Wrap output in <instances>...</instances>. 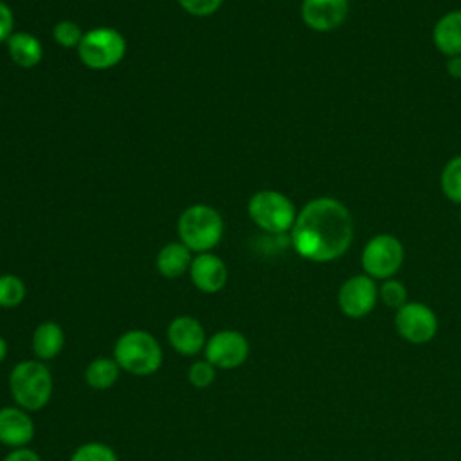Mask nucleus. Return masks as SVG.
<instances>
[{
  "label": "nucleus",
  "instance_id": "nucleus-23",
  "mask_svg": "<svg viewBox=\"0 0 461 461\" xmlns=\"http://www.w3.org/2000/svg\"><path fill=\"white\" fill-rule=\"evenodd\" d=\"M83 34L85 32L81 31V27L72 20H61L52 29V36H54L56 43L65 49H74V47L77 49Z\"/></svg>",
  "mask_w": 461,
  "mask_h": 461
},
{
  "label": "nucleus",
  "instance_id": "nucleus-6",
  "mask_svg": "<svg viewBox=\"0 0 461 461\" xmlns=\"http://www.w3.org/2000/svg\"><path fill=\"white\" fill-rule=\"evenodd\" d=\"M126 54L124 36L112 27H95L83 34L77 56L86 68L108 70L119 65Z\"/></svg>",
  "mask_w": 461,
  "mask_h": 461
},
{
  "label": "nucleus",
  "instance_id": "nucleus-26",
  "mask_svg": "<svg viewBox=\"0 0 461 461\" xmlns=\"http://www.w3.org/2000/svg\"><path fill=\"white\" fill-rule=\"evenodd\" d=\"M180 7L193 16H209L216 13L223 0H176Z\"/></svg>",
  "mask_w": 461,
  "mask_h": 461
},
{
  "label": "nucleus",
  "instance_id": "nucleus-30",
  "mask_svg": "<svg viewBox=\"0 0 461 461\" xmlns=\"http://www.w3.org/2000/svg\"><path fill=\"white\" fill-rule=\"evenodd\" d=\"M7 351H9V346H7V340L0 335V364L5 360L7 357Z\"/></svg>",
  "mask_w": 461,
  "mask_h": 461
},
{
  "label": "nucleus",
  "instance_id": "nucleus-14",
  "mask_svg": "<svg viewBox=\"0 0 461 461\" xmlns=\"http://www.w3.org/2000/svg\"><path fill=\"white\" fill-rule=\"evenodd\" d=\"M191 283L203 294H216L227 283V267L221 258L212 252H200L189 267Z\"/></svg>",
  "mask_w": 461,
  "mask_h": 461
},
{
  "label": "nucleus",
  "instance_id": "nucleus-21",
  "mask_svg": "<svg viewBox=\"0 0 461 461\" xmlns=\"http://www.w3.org/2000/svg\"><path fill=\"white\" fill-rule=\"evenodd\" d=\"M27 294L25 283L14 274L0 276V308H16L23 303Z\"/></svg>",
  "mask_w": 461,
  "mask_h": 461
},
{
  "label": "nucleus",
  "instance_id": "nucleus-5",
  "mask_svg": "<svg viewBox=\"0 0 461 461\" xmlns=\"http://www.w3.org/2000/svg\"><path fill=\"white\" fill-rule=\"evenodd\" d=\"M247 211L250 220L268 234H285L292 230L297 218L292 200L274 189H263L252 194Z\"/></svg>",
  "mask_w": 461,
  "mask_h": 461
},
{
  "label": "nucleus",
  "instance_id": "nucleus-17",
  "mask_svg": "<svg viewBox=\"0 0 461 461\" xmlns=\"http://www.w3.org/2000/svg\"><path fill=\"white\" fill-rule=\"evenodd\" d=\"M5 43H7V52L11 59L20 68H32L43 58L41 41L31 32H25V31L13 32Z\"/></svg>",
  "mask_w": 461,
  "mask_h": 461
},
{
  "label": "nucleus",
  "instance_id": "nucleus-28",
  "mask_svg": "<svg viewBox=\"0 0 461 461\" xmlns=\"http://www.w3.org/2000/svg\"><path fill=\"white\" fill-rule=\"evenodd\" d=\"M2 461H41L40 454L29 447H20V448H11Z\"/></svg>",
  "mask_w": 461,
  "mask_h": 461
},
{
  "label": "nucleus",
  "instance_id": "nucleus-16",
  "mask_svg": "<svg viewBox=\"0 0 461 461\" xmlns=\"http://www.w3.org/2000/svg\"><path fill=\"white\" fill-rule=\"evenodd\" d=\"M432 40L441 54L461 56V11L443 14L434 25Z\"/></svg>",
  "mask_w": 461,
  "mask_h": 461
},
{
  "label": "nucleus",
  "instance_id": "nucleus-13",
  "mask_svg": "<svg viewBox=\"0 0 461 461\" xmlns=\"http://www.w3.org/2000/svg\"><path fill=\"white\" fill-rule=\"evenodd\" d=\"M36 427L31 414L18 407L9 405L0 409V443L9 448L27 447L34 438Z\"/></svg>",
  "mask_w": 461,
  "mask_h": 461
},
{
  "label": "nucleus",
  "instance_id": "nucleus-27",
  "mask_svg": "<svg viewBox=\"0 0 461 461\" xmlns=\"http://www.w3.org/2000/svg\"><path fill=\"white\" fill-rule=\"evenodd\" d=\"M13 25H14V16L11 7L0 0V43L7 41V38L13 34Z\"/></svg>",
  "mask_w": 461,
  "mask_h": 461
},
{
  "label": "nucleus",
  "instance_id": "nucleus-12",
  "mask_svg": "<svg viewBox=\"0 0 461 461\" xmlns=\"http://www.w3.org/2000/svg\"><path fill=\"white\" fill-rule=\"evenodd\" d=\"M348 0H303V22L319 32L337 29L348 16Z\"/></svg>",
  "mask_w": 461,
  "mask_h": 461
},
{
  "label": "nucleus",
  "instance_id": "nucleus-9",
  "mask_svg": "<svg viewBox=\"0 0 461 461\" xmlns=\"http://www.w3.org/2000/svg\"><path fill=\"white\" fill-rule=\"evenodd\" d=\"M394 326L402 339L411 344H425L438 333V317L423 303H405L396 310Z\"/></svg>",
  "mask_w": 461,
  "mask_h": 461
},
{
  "label": "nucleus",
  "instance_id": "nucleus-3",
  "mask_svg": "<svg viewBox=\"0 0 461 461\" xmlns=\"http://www.w3.org/2000/svg\"><path fill=\"white\" fill-rule=\"evenodd\" d=\"M113 358L122 371L149 376L160 369L164 353L160 342L149 331L128 330L115 340Z\"/></svg>",
  "mask_w": 461,
  "mask_h": 461
},
{
  "label": "nucleus",
  "instance_id": "nucleus-19",
  "mask_svg": "<svg viewBox=\"0 0 461 461\" xmlns=\"http://www.w3.org/2000/svg\"><path fill=\"white\" fill-rule=\"evenodd\" d=\"M121 367L113 357H97L85 369V382L95 391H106L115 385Z\"/></svg>",
  "mask_w": 461,
  "mask_h": 461
},
{
  "label": "nucleus",
  "instance_id": "nucleus-15",
  "mask_svg": "<svg viewBox=\"0 0 461 461\" xmlns=\"http://www.w3.org/2000/svg\"><path fill=\"white\" fill-rule=\"evenodd\" d=\"M65 348V331L63 328L54 321H43L40 322L31 339V349L34 357L41 362L56 358Z\"/></svg>",
  "mask_w": 461,
  "mask_h": 461
},
{
  "label": "nucleus",
  "instance_id": "nucleus-7",
  "mask_svg": "<svg viewBox=\"0 0 461 461\" xmlns=\"http://www.w3.org/2000/svg\"><path fill=\"white\" fill-rule=\"evenodd\" d=\"M403 245L393 234L373 236L362 250V267L373 279H391L403 263Z\"/></svg>",
  "mask_w": 461,
  "mask_h": 461
},
{
  "label": "nucleus",
  "instance_id": "nucleus-20",
  "mask_svg": "<svg viewBox=\"0 0 461 461\" xmlns=\"http://www.w3.org/2000/svg\"><path fill=\"white\" fill-rule=\"evenodd\" d=\"M441 191L443 194L454 202V203H461V155L450 158L443 171H441Z\"/></svg>",
  "mask_w": 461,
  "mask_h": 461
},
{
  "label": "nucleus",
  "instance_id": "nucleus-31",
  "mask_svg": "<svg viewBox=\"0 0 461 461\" xmlns=\"http://www.w3.org/2000/svg\"><path fill=\"white\" fill-rule=\"evenodd\" d=\"M459 221H461V212H459Z\"/></svg>",
  "mask_w": 461,
  "mask_h": 461
},
{
  "label": "nucleus",
  "instance_id": "nucleus-4",
  "mask_svg": "<svg viewBox=\"0 0 461 461\" xmlns=\"http://www.w3.org/2000/svg\"><path fill=\"white\" fill-rule=\"evenodd\" d=\"M176 230L180 241L191 252H209L223 236V220L214 207L194 203L184 209L178 218Z\"/></svg>",
  "mask_w": 461,
  "mask_h": 461
},
{
  "label": "nucleus",
  "instance_id": "nucleus-1",
  "mask_svg": "<svg viewBox=\"0 0 461 461\" xmlns=\"http://www.w3.org/2000/svg\"><path fill=\"white\" fill-rule=\"evenodd\" d=\"M290 240L301 258L315 263L333 261L353 241L351 212L331 196L313 198L297 212Z\"/></svg>",
  "mask_w": 461,
  "mask_h": 461
},
{
  "label": "nucleus",
  "instance_id": "nucleus-24",
  "mask_svg": "<svg viewBox=\"0 0 461 461\" xmlns=\"http://www.w3.org/2000/svg\"><path fill=\"white\" fill-rule=\"evenodd\" d=\"M214 378H216V367L211 362H207L205 358L194 360L187 369V380L196 389L209 387L214 382Z\"/></svg>",
  "mask_w": 461,
  "mask_h": 461
},
{
  "label": "nucleus",
  "instance_id": "nucleus-10",
  "mask_svg": "<svg viewBox=\"0 0 461 461\" xmlns=\"http://www.w3.org/2000/svg\"><path fill=\"white\" fill-rule=\"evenodd\" d=\"M378 286L373 277L362 274L346 279L339 290V308L351 319L366 317L376 304Z\"/></svg>",
  "mask_w": 461,
  "mask_h": 461
},
{
  "label": "nucleus",
  "instance_id": "nucleus-18",
  "mask_svg": "<svg viewBox=\"0 0 461 461\" xmlns=\"http://www.w3.org/2000/svg\"><path fill=\"white\" fill-rule=\"evenodd\" d=\"M193 261V254L191 250L182 243V241H173L164 245L158 254H157V270L160 272V276L167 277V279H175L180 277L182 274L189 272Z\"/></svg>",
  "mask_w": 461,
  "mask_h": 461
},
{
  "label": "nucleus",
  "instance_id": "nucleus-25",
  "mask_svg": "<svg viewBox=\"0 0 461 461\" xmlns=\"http://www.w3.org/2000/svg\"><path fill=\"white\" fill-rule=\"evenodd\" d=\"M378 297L384 301L385 306L398 310L407 303V290L403 283L396 279H385L378 288Z\"/></svg>",
  "mask_w": 461,
  "mask_h": 461
},
{
  "label": "nucleus",
  "instance_id": "nucleus-8",
  "mask_svg": "<svg viewBox=\"0 0 461 461\" xmlns=\"http://www.w3.org/2000/svg\"><path fill=\"white\" fill-rule=\"evenodd\" d=\"M250 346L243 333L236 330H220L212 333L203 348V357L216 369H236L249 358Z\"/></svg>",
  "mask_w": 461,
  "mask_h": 461
},
{
  "label": "nucleus",
  "instance_id": "nucleus-22",
  "mask_svg": "<svg viewBox=\"0 0 461 461\" xmlns=\"http://www.w3.org/2000/svg\"><path fill=\"white\" fill-rule=\"evenodd\" d=\"M70 461H119V456L103 441H88L72 452Z\"/></svg>",
  "mask_w": 461,
  "mask_h": 461
},
{
  "label": "nucleus",
  "instance_id": "nucleus-2",
  "mask_svg": "<svg viewBox=\"0 0 461 461\" xmlns=\"http://www.w3.org/2000/svg\"><path fill=\"white\" fill-rule=\"evenodd\" d=\"M52 375L45 362L22 360L9 375V391L14 403L27 412L41 411L52 398Z\"/></svg>",
  "mask_w": 461,
  "mask_h": 461
},
{
  "label": "nucleus",
  "instance_id": "nucleus-29",
  "mask_svg": "<svg viewBox=\"0 0 461 461\" xmlns=\"http://www.w3.org/2000/svg\"><path fill=\"white\" fill-rule=\"evenodd\" d=\"M447 72L456 77V79H461V56H452L447 63Z\"/></svg>",
  "mask_w": 461,
  "mask_h": 461
},
{
  "label": "nucleus",
  "instance_id": "nucleus-11",
  "mask_svg": "<svg viewBox=\"0 0 461 461\" xmlns=\"http://www.w3.org/2000/svg\"><path fill=\"white\" fill-rule=\"evenodd\" d=\"M167 342L182 357H193L203 351L207 335L198 319L191 315H178L167 326Z\"/></svg>",
  "mask_w": 461,
  "mask_h": 461
}]
</instances>
